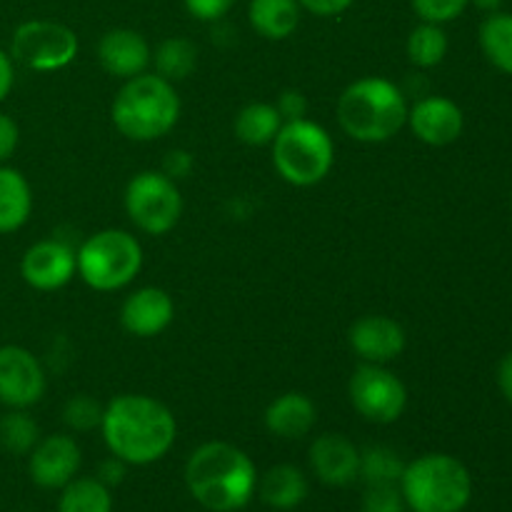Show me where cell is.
Returning a JSON list of instances; mask_svg holds the SVG:
<instances>
[{"instance_id":"cell-1","label":"cell","mask_w":512,"mask_h":512,"mask_svg":"<svg viewBox=\"0 0 512 512\" xmlns=\"http://www.w3.org/2000/svg\"><path fill=\"white\" fill-rule=\"evenodd\" d=\"M105 448L125 465L145 468L173 450L178 423L170 408L143 393L115 395L100 420Z\"/></svg>"},{"instance_id":"cell-2","label":"cell","mask_w":512,"mask_h":512,"mask_svg":"<svg viewBox=\"0 0 512 512\" xmlns=\"http://www.w3.org/2000/svg\"><path fill=\"white\" fill-rule=\"evenodd\" d=\"M183 478L195 503L210 512L248 508L258 490V468L253 458L225 440L198 445L185 460Z\"/></svg>"},{"instance_id":"cell-3","label":"cell","mask_w":512,"mask_h":512,"mask_svg":"<svg viewBox=\"0 0 512 512\" xmlns=\"http://www.w3.org/2000/svg\"><path fill=\"white\" fill-rule=\"evenodd\" d=\"M408 110L403 88L380 75L353 80L335 105L343 133L368 145L395 138L408 123Z\"/></svg>"},{"instance_id":"cell-4","label":"cell","mask_w":512,"mask_h":512,"mask_svg":"<svg viewBox=\"0 0 512 512\" xmlns=\"http://www.w3.org/2000/svg\"><path fill=\"white\" fill-rule=\"evenodd\" d=\"M180 95L170 80L143 73L125 80L110 108L115 130L135 143L165 138L180 120Z\"/></svg>"},{"instance_id":"cell-5","label":"cell","mask_w":512,"mask_h":512,"mask_svg":"<svg viewBox=\"0 0 512 512\" xmlns=\"http://www.w3.org/2000/svg\"><path fill=\"white\" fill-rule=\"evenodd\" d=\"M400 493L413 512H463L473 500V475L448 453H425L405 463Z\"/></svg>"},{"instance_id":"cell-6","label":"cell","mask_w":512,"mask_h":512,"mask_svg":"<svg viewBox=\"0 0 512 512\" xmlns=\"http://www.w3.org/2000/svg\"><path fill=\"white\" fill-rule=\"evenodd\" d=\"M270 148L275 173L295 188H313L323 183L335 165L333 135L310 118L283 123Z\"/></svg>"},{"instance_id":"cell-7","label":"cell","mask_w":512,"mask_h":512,"mask_svg":"<svg viewBox=\"0 0 512 512\" xmlns=\"http://www.w3.org/2000/svg\"><path fill=\"white\" fill-rule=\"evenodd\" d=\"M78 275L98 293H115L133 283L143 270V245L133 233L105 228L83 240L78 250Z\"/></svg>"},{"instance_id":"cell-8","label":"cell","mask_w":512,"mask_h":512,"mask_svg":"<svg viewBox=\"0 0 512 512\" xmlns=\"http://www.w3.org/2000/svg\"><path fill=\"white\" fill-rule=\"evenodd\" d=\"M125 213L145 235H168L183 218V195L178 183L163 170H143L125 185Z\"/></svg>"},{"instance_id":"cell-9","label":"cell","mask_w":512,"mask_h":512,"mask_svg":"<svg viewBox=\"0 0 512 512\" xmlns=\"http://www.w3.org/2000/svg\"><path fill=\"white\" fill-rule=\"evenodd\" d=\"M78 35L73 28L58 20H25L13 30L10 38V58L15 65L33 70V73H55L78 58Z\"/></svg>"},{"instance_id":"cell-10","label":"cell","mask_w":512,"mask_h":512,"mask_svg":"<svg viewBox=\"0 0 512 512\" xmlns=\"http://www.w3.org/2000/svg\"><path fill=\"white\" fill-rule=\"evenodd\" d=\"M348 398L355 413L375 425H390L408 408V388L388 365L360 363L350 375Z\"/></svg>"},{"instance_id":"cell-11","label":"cell","mask_w":512,"mask_h":512,"mask_svg":"<svg viewBox=\"0 0 512 512\" xmlns=\"http://www.w3.org/2000/svg\"><path fill=\"white\" fill-rule=\"evenodd\" d=\"M48 375L38 355L23 345H0V405L8 410H30L43 400Z\"/></svg>"},{"instance_id":"cell-12","label":"cell","mask_w":512,"mask_h":512,"mask_svg":"<svg viewBox=\"0 0 512 512\" xmlns=\"http://www.w3.org/2000/svg\"><path fill=\"white\" fill-rule=\"evenodd\" d=\"M20 275L30 288L40 290V293H53V290L65 288L78 275L75 248L58 238L38 240L23 253Z\"/></svg>"},{"instance_id":"cell-13","label":"cell","mask_w":512,"mask_h":512,"mask_svg":"<svg viewBox=\"0 0 512 512\" xmlns=\"http://www.w3.org/2000/svg\"><path fill=\"white\" fill-rule=\"evenodd\" d=\"M83 465V450L73 435L58 433L40 438L28 455V475L38 488L63 490Z\"/></svg>"},{"instance_id":"cell-14","label":"cell","mask_w":512,"mask_h":512,"mask_svg":"<svg viewBox=\"0 0 512 512\" xmlns=\"http://www.w3.org/2000/svg\"><path fill=\"white\" fill-rule=\"evenodd\" d=\"M348 345L363 363L388 365L403 355L408 345L405 328L388 315H363L348 330Z\"/></svg>"},{"instance_id":"cell-15","label":"cell","mask_w":512,"mask_h":512,"mask_svg":"<svg viewBox=\"0 0 512 512\" xmlns=\"http://www.w3.org/2000/svg\"><path fill=\"white\" fill-rule=\"evenodd\" d=\"M408 125L415 138L433 148H445L463 135L465 115L455 100L445 95H425L408 110Z\"/></svg>"},{"instance_id":"cell-16","label":"cell","mask_w":512,"mask_h":512,"mask_svg":"<svg viewBox=\"0 0 512 512\" xmlns=\"http://www.w3.org/2000/svg\"><path fill=\"white\" fill-rule=\"evenodd\" d=\"M315 478L328 488H348L360 475V448L343 433H323L308 450Z\"/></svg>"},{"instance_id":"cell-17","label":"cell","mask_w":512,"mask_h":512,"mask_svg":"<svg viewBox=\"0 0 512 512\" xmlns=\"http://www.w3.org/2000/svg\"><path fill=\"white\" fill-rule=\"evenodd\" d=\"M175 320V303L168 290L145 285L133 290L120 305V325L133 338H155Z\"/></svg>"},{"instance_id":"cell-18","label":"cell","mask_w":512,"mask_h":512,"mask_svg":"<svg viewBox=\"0 0 512 512\" xmlns=\"http://www.w3.org/2000/svg\"><path fill=\"white\" fill-rule=\"evenodd\" d=\"M98 60L108 75L118 80H130L148 73L153 63V50L148 40L133 28H113L100 38Z\"/></svg>"},{"instance_id":"cell-19","label":"cell","mask_w":512,"mask_h":512,"mask_svg":"<svg viewBox=\"0 0 512 512\" xmlns=\"http://www.w3.org/2000/svg\"><path fill=\"white\" fill-rule=\"evenodd\" d=\"M265 430L280 440H300L318 423V408L305 393H283L263 413Z\"/></svg>"},{"instance_id":"cell-20","label":"cell","mask_w":512,"mask_h":512,"mask_svg":"<svg viewBox=\"0 0 512 512\" xmlns=\"http://www.w3.org/2000/svg\"><path fill=\"white\" fill-rule=\"evenodd\" d=\"M258 498L268 505L270 510L290 512L308 500L310 483L308 475L298 465L280 463L258 475Z\"/></svg>"},{"instance_id":"cell-21","label":"cell","mask_w":512,"mask_h":512,"mask_svg":"<svg viewBox=\"0 0 512 512\" xmlns=\"http://www.w3.org/2000/svg\"><path fill=\"white\" fill-rule=\"evenodd\" d=\"M33 213V190L18 168L0 165V235L23 228Z\"/></svg>"},{"instance_id":"cell-22","label":"cell","mask_w":512,"mask_h":512,"mask_svg":"<svg viewBox=\"0 0 512 512\" xmlns=\"http://www.w3.org/2000/svg\"><path fill=\"white\" fill-rule=\"evenodd\" d=\"M300 8L298 0H250L248 23L260 38L265 40H288L298 30Z\"/></svg>"},{"instance_id":"cell-23","label":"cell","mask_w":512,"mask_h":512,"mask_svg":"<svg viewBox=\"0 0 512 512\" xmlns=\"http://www.w3.org/2000/svg\"><path fill=\"white\" fill-rule=\"evenodd\" d=\"M283 128L275 103H248L235 115V138L250 148H265L275 140V135Z\"/></svg>"},{"instance_id":"cell-24","label":"cell","mask_w":512,"mask_h":512,"mask_svg":"<svg viewBox=\"0 0 512 512\" xmlns=\"http://www.w3.org/2000/svg\"><path fill=\"white\" fill-rule=\"evenodd\" d=\"M480 50L500 70L512 75V13H490L480 25Z\"/></svg>"},{"instance_id":"cell-25","label":"cell","mask_w":512,"mask_h":512,"mask_svg":"<svg viewBox=\"0 0 512 512\" xmlns=\"http://www.w3.org/2000/svg\"><path fill=\"white\" fill-rule=\"evenodd\" d=\"M58 512H113V490L98 478H73L60 490Z\"/></svg>"},{"instance_id":"cell-26","label":"cell","mask_w":512,"mask_h":512,"mask_svg":"<svg viewBox=\"0 0 512 512\" xmlns=\"http://www.w3.org/2000/svg\"><path fill=\"white\" fill-rule=\"evenodd\" d=\"M448 33H445L443 25L435 23H420L410 30L408 43H405V53L408 60L420 70L435 68L445 60L448 55Z\"/></svg>"},{"instance_id":"cell-27","label":"cell","mask_w":512,"mask_h":512,"mask_svg":"<svg viewBox=\"0 0 512 512\" xmlns=\"http://www.w3.org/2000/svg\"><path fill=\"white\" fill-rule=\"evenodd\" d=\"M153 65L160 78L178 83V80L188 78L198 65V48L188 38H165L155 48Z\"/></svg>"},{"instance_id":"cell-28","label":"cell","mask_w":512,"mask_h":512,"mask_svg":"<svg viewBox=\"0 0 512 512\" xmlns=\"http://www.w3.org/2000/svg\"><path fill=\"white\" fill-rule=\"evenodd\" d=\"M403 470L405 460L388 445H370V448L360 450L358 480H363L368 488H373V485H400Z\"/></svg>"},{"instance_id":"cell-29","label":"cell","mask_w":512,"mask_h":512,"mask_svg":"<svg viewBox=\"0 0 512 512\" xmlns=\"http://www.w3.org/2000/svg\"><path fill=\"white\" fill-rule=\"evenodd\" d=\"M38 440L40 428L28 410H8L0 418V445L10 455H30Z\"/></svg>"},{"instance_id":"cell-30","label":"cell","mask_w":512,"mask_h":512,"mask_svg":"<svg viewBox=\"0 0 512 512\" xmlns=\"http://www.w3.org/2000/svg\"><path fill=\"white\" fill-rule=\"evenodd\" d=\"M103 408L105 405H100L98 400L90 398V395H73L63 408V423L68 425V430H73V433H90V430L100 428Z\"/></svg>"},{"instance_id":"cell-31","label":"cell","mask_w":512,"mask_h":512,"mask_svg":"<svg viewBox=\"0 0 512 512\" xmlns=\"http://www.w3.org/2000/svg\"><path fill=\"white\" fill-rule=\"evenodd\" d=\"M420 23L445 25L458 20L470 5V0H410Z\"/></svg>"},{"instance_id":"cell-32","label":"cell","mask_w":512,"mask_h":512,"mask_svg":"<svg viewBox=\"0 0 512 512\" xmlns=\"http://www.w3.org/2000/svg\"><path fill=\"white\" fill-rule=\"evenodd\" d=\"M403 493H400V485H373V488L365 490L363 498V512H405Z\"/></svg>"},{"instance_id":"cell-33","label":"cell","mask_w":512,"mask_h":512,"mask_svg":"<svg viewBox=\"0 0 512 512\" xmlns=\"http://www.w3.org/2000/svg\"><path fill=\"white\" fill-rule=\"evenodd\" d=\"M235 3L238 0H183L190 18L200 20V23H218L233 10Z\"/></svg>"},{"instance_id":"cell-34","label":"cell","mask_w":512,"mask_h":512,"mask_svg":"<svg viewBox=\"0 0 512 512\" xmlns=\"http://www.w3.org/2000/svg\"><path fill=\"white\" fill-rule=\"evenodd\" d=\"M275 108H278L283 123L308 118V98H305L300 90H283V93L278 95V103H275Z\"/></svg>"},{"instance_id":"cell-35","label":"cell","mask_w":512,"mask_h":512,"mask_svg":"<svg viewBox=\"0 0 512 512\" xmlns=\"http://www.w3.org/2000/svg\"><path fill=\"white\" fill-rule=\"evenodd\" d=\"M20 145V128L8 113H0V165L8 163Z\"/></svg>"},{"instance_id":"cell-36","label":"cell","mask_w":512,"mask_h":512,"mask_svg":"<svg viewBox=\"0 0 512 512\" xmlns=\"http://www.w3.org/2000/svg\"><path fill=\"white\" fill-rule=\"evenodd\" d=\"M193 168H195L193 155H190L188 150H183V148L170 150V153L165 155V160H163V173L168 175V178H173L175 183H178V180H183V178H188V175L193 173Z\"/></svg>"},{"instance_id":"cell-37","label":"cell","mask_w":512,"mask_h":512,"mask_svg":"<svg viewBox=\"0 0 512 512\" xmlns=\"http://www.w3.org/2000/svg\"><path fill=\"white\" fill-rule=\"evenodd\" d=\"M298 3L300 8L318 15V18H335V15L345 13L355 0H298Z\"/></svg>"},{"instance_id":"cell-38","label":"cell","mask_w":512,"mask_h":512,"mask_svg":"<svg viewBox=\"0 0 512 512\" xmlns=\"http://www.w3.org/2000/svg\"><path fill=\"white\" fill-rule=\"evenodd\" d=\"M125 473H128V465H125L123 460L115 458V455H110L108 460H103V463H100L98 475H95V478H98L100 483L108 485V488L113 490V488H118L120 483H123Z\"/></svg>"},{"instance_id":"cell-39","label":"cell","mask_w":512,"mask_h":512,"mask_svg":"<svg viewBox=\"0 0 512 512\" xmlns=\"http://www.w3.org/2000/svg\"><path fill=\"white\" fill-rule=\"evenodd\" d=\"M15 85V60L10 58L8 50L0 48V103L8 100V95L13 93Z\"/></svg>"},{"instance_id":"cell-40","label":"cell","mask_w":512,"mask_h":512,"mask_svg":"<svg viewBox=\"0 0 512 512\" xmlns=\"http://www.w3.org/2000/svg\"><path fill=\"white\" fill-rule=\"evenodd\" d=\"M498 388L503 398L512 405V353L505 355L498 365Z\"/></svg>"},{"instance_id":"cell-41","label":"cell","mask_w":512,"mask_h":512,"mask_svg":"<svg viewBox=\"0 0 512 512\" xmlns=\"http://www.w3.org/2000/svg\"><path fill=\"white\" fill-rule=\"evenodd\" d=\"M470 3L475 5L478 10H483V13H498L500 8H503L505 0H470Z\"/></svg>"},{"instance_id":"cell-42","label":"cell","mask_w":512,"mask_h":512,"mask_svg":"<svg viewBox=\"0 0 512 512\" xmlns=\"http://www.w3.org/2000/svg\"><path fill=\"white\" fill-rule=\"evenodd\" d=\"M405 512H413V510H405Z\"/></svg>"}]
</instances>
